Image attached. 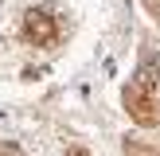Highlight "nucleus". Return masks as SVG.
I'll list each match as a JSON object with an SVG mask.
<instances>
[{
    "label": "nucleus",
    "instance_id": "4",
    "mask_svg": "<svg viewBox=\"0 0 160 156\" xmlns=\"http://www.w3.org/2000/svg\"><path fill=\"white\" fill-rule=\"evenodd\" d=\"M67 156H90V152H86V148H70Z\"/></svg>",
    "mask_w": 160,
    "mask_h": 156
},
{
    "label": "nucleus",
    "instance_id": "3",
    "mask_svg": "<svg viewBox=\"0 0 160 156\" xmlns=\"http://www.w3.org/2000/svg\"><path fill=\"white\" fill-rule=\"evenodd\" d=\"M125 156H160V148L145 140H125Z\"/></svg>",
    "mask_w": 160,
    "mask_h": 156
},
{
    "label": "nucleus",
    "instance_id": "1",
    "mask_svg": "<svg viewBox=\"0 0 160 156\" xmlns=\"http://www.w3.org/2000/svg\"><path fill=\"white\" fill-rule=\"evenodd\" d=\"M121 105H125V113H129V121L141 125V129H156L160 125V82L145 66H141L137 74L129 78V86L121 90Z\"/></svg>",
    "mask_w": 160,
    "mask_h": 156
},
{
    "label": "nucleus",
    "instance_id": "2",
    "mask_svg": "<svg viewBox=\"0 0 160 156\" xmlns=\"http://www.w3.org/2000/svg\"><path fill=\"white\" fill-rule=\"evenodd\" d=\"M20 35L28 39L31 47H43V51H51V47L62 43V35H67V20H62L59 8H28L23 12V23H20Z\"/></svg>",
    "mask_w": 160,
    "mask_h": 156
}]
</instances>
